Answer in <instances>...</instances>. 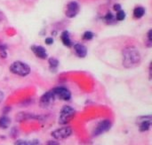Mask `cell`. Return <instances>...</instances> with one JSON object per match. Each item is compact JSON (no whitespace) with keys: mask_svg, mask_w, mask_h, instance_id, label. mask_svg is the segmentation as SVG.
Instances as JSON below:
<instances>
[{"mask_svg":"<svg viewBox=\"0 0 152 145\" xmlns=\"http://www.w3.org/2000/svg\"><path fill=\"white\" fill-rule=\"evenodd\" d=\"M123 66L126 68H134L140 65L142 56L140 51L133 46L126 47L123 50Z\"/></svg>","mask_w":152,"mask_h":145,"instance_id":"6da1fadb","label":"cell"},{"mask_svg":"<svg viewBox=\"0 0 152 145\" xmlns=\"http://www.w3.org/2000/svg\"><path fill=\"white\" fill-rule=\"evenodd\" d=\"M76 111L70 105H64L60 113L58 122L62 126H67L75 117Z\"/></svg>","mask_w":152,"mask_h":145,"instance_id":"7a4b0ae2","label":"cell"},{"mask_svg":"<svg viewBox=\"0 0 152 145\" xmlns=\"http://www.w3.org/2000/svg\"><path fill=\"white\" fill-rule=\"evenodd\" d=\"M10 71L18 76L25 77L30 74V66L22 61H14L10 66Z\"/></svg>","mask_w":152,"mask_h":145,"instance_id":"3957f363","label":"cell"},{"mask_svg":"<svg viewBox=\"0 0 152 145\" xmlns=\"http://www.w3.org/2000/svg\"><path fill=\"white\" fill-rule=\"evenodd\" d=\"M73 133L72 128L69 126H63L60 128H56L53 131L51 132V136L56 140H64L66 138H69Z\"/></svg>","mask_w":152,"mask_h":145,"instance_id":"277c9868","label":"cell"},{"mask_svg":"<svg viewBox=\"0 0 152 145\" xmlns=\"http://www.w3.org/2000/svg\"><path fill=\"white\" fill-rule=\"evenodd\" d=\"M52 93L55 99L69 101L71 99V92L65 87H56L52 89Z\"/></svg>","mask_w":152,"mask_h":145,"instance_id":"5b68a950","label":"cell"},{"mask_svg":"<svg viewBox=\"0 0 152 145\" xmlns=\"http://www.w3.org/2000/svg\"><path fill=\"white\" fill-rule=\"evenodd\" d=\"M112 127V122L109 120H104L100 121L94 128L93 132V136H99L106 132H108Z\"/></svg>","mask_w":152,"mask_h":145,"instance_id":"8992f818","label":"cell"},{"mask_svg":"<svg viewBox=\"0 0 152 145\" xmlns=\"http://www.w3.org/2000/svg\"><path fill=\"white\" fill-rule=\"evenodd\" d=\"M80 11V6L79 4L77 1H70L66 7V11H65V15L68 18H74L76 17L78 12Z\"/></svg>","mask_w":152,"mask_h":145,"instance_id":"52a82bcc","label":"cell"},{"mask_svg":"<svg viewBox=\"0 0 152 145\" xmlns=\"http://www.w3.org/2000/svg\"><path fill=\"white\" fill-rule=\"evenodd\" d=\"M54 100H55V98L52 93V90H49V91L45 92V94H43V96L40 97L39 104L42 107L46 108L49 105H51L54 102Z\"/></svg>","mask_w":152,"mask_h":145,"instance_id":"ba28073f","label":"cell"},{"mask_svg":"<svg viewBox=\"0 0 152 145\" xmlns=\"http://www.w3.org/2000/svg\"><path fill=\"white\" fill-rule=\"evenodd\" d=\"M31 50L33 51V53L35 54L36 57L41 58V59H45L48 57L47 51L45 50V48H44L43 46L40 45H32L30 47Z\"/></svg>","mask_w":152,"mask_h":145,"instance_id":"9c48e42d","label":"cell"},{"mask_svg":"<svg viewBox=\"0 0 152 145\" xmlns=\"http://www.w3.org/2000/svg\"><path fill=\"white\" fill-rule=\"evenodd\" d=\"M74 47V50H75V53L76 55L78 57V58H86V55H87V48L82 44V43H75L73 45Z\"/></svg>","mask_w":152,"mask_h":145,"instance_id":"30bf717a","label":"cell"},{"mask_svg":"<svg viewBox=\"0 0 152 145\" xmlns=\"http://www.w3.org/2000/svg\"><path fill=\"white\" fill-rule=\"evenodd\" d=\"M151 117L149 116L147 119L142 118V120L139 123V129L141 132L149 131L151 129Z\"/></svg>","mask_w":152,"mask_h":145,"instance_id":"8fae6325","label":"cell"},{"mask_svg":"<svg viewBox=\"0 0 152 145\" xmlns=\"http://www.w3.org/2000/svg\"><path fill=\"white\" fill-rule=\"evenodd\" d=\"M61 40L62 43L65 46H67L69 48L73 46V43H72V41H71L70 35H69V31H67V30L62 31V33L61 34Z\"/></svg>","mask_w":152,"mask_h":145,"instance_id":"7c38bea8","label":"cell"},{"mask_svg":"<svg viewBox=\"0 0 152 145\" xmlns=\"http://www.w3.org/2000/svg\"><path fill=\"white\" fill-rule=\"evenodd\" d=\"M145 8L142 7V6H136L134 9V12H133V14H134V17L135 19H141L144 16L145 14Z\"/></svg>","mask_w":152,"mask_h":145,"instance_id":"4fadbf2b","label":"cell"},{"mask_svg":"<svg viewBox=\"0 0 152 145\" xmlns=\"http://www.w3.org/2000/svg\"><path fill=\"white\" fill-rule=\"evenodd\" d=\"M10 124H11V119L8 116L3 115L0 117V128L6 129L10 127Z\"/></svg>","mask_w":152,"mask_h":145,"instance_id":"5bb4252c","label":"cell"},{"mask_svg":"<svg viewBox=\"0 0 152 145\" xmlns=\"http://www.w3.org/2000/svg\"><path fill=\"white\" fill-rule=\"evenodd\" d=\"M14 145H39L37 140H22L19 139L14 142Z\"/></svg>","mask_w":152,"mask_h":145,"instance_id":"9a60e30c","label":"cell"},{"mask_svg":"<svg viewBox=\"0 0 152 145\" xmlns=\"http://www.w3.org/2000/svg\"><path fill=\"white\" fill-rule=\"evenodd\" d=\"M104 21L107 23V24H114L116 21H117V19H116V17H115V15L112 13V12H107V14L104 16Z\"/></svg>","mask_w":152,"mask_h":145,"instance_id":"2e32d148","label":"cell"},{"mask_svg":"<svg viewBox=\"0 0 152 145\" xmlns=\"http://www.w3.org/2000/svg\"><path fill=\"white\" fill-rule=\"evenodd\" d=\"M48 64H49V66L52 70L57 69V67L59 66V60L55 58H50L48 59Z\"/></svg>","mask_w":152,"mask_h":145,"instance_id":"e0dca14e","label":"cell"},{"mask_svg":"<svg viewBox=\"0 0 152 145\" xmlns=\"http://www.w3.org/2000/svg\"><path fill=\"white\" fill-rule=\"evenodd\" d=\"M6 49H7V46L0 41V57L3 58H5L7 57Z\"/></svg>","mask_w":152,"mask_h":145,"instance_id":"ac0fdd59","label":"cell"},{"mask_svg":"<svg viewBox=\"0 0 152 145\" xmlns=\"http://www.w3.org/2000/svg\"><path fill=\"white\" fill-rule=\"evenodd\" d=\"M116 19L117 20H118V21H122V20H124L125 19H126V12L124 11V10H120V11H118V12H117V13H116Z\"/></svg>","mask_w":152,"mask_h":145,"instance_id":"d6986e66","label":"cell"},{"mask_svg":"<svg viewBox=\"0 0 152 145\" xmlns=\"http://www.w3.org/2000/svg\"><path fill=\"white\" fill-rule=\"evenodd\" d=\"M94 34L92 31H86V32L83 34L82 38H83V40H85V41H90V40H92V39L94 38Z\"/></svg>","mask_w":152,"mask_h":145,"instance_id":"ffe728a7","label":"cell"},{"mask_svg":"<svg viewBox=\"0 0 152 145\" xmlns=\"http://www.w3.org/2000/svg\"><path fill=\"white\" fill-rule=\"evenodd\" d=\"M151 35H152V29H150L149 31H148V33H147V39H148V46L149 47H151V43H152V37H151Z\"/></svg>","mask_w":152,"mask_h":145,"instance_id":"44dd1931","label":"cell"},{"mask_svg":"<svg viewBox=\"0 0 152 145\" xmlns=\"http://www.w3.org/2000/svg\"><path fill=\"white\" fill-rule=\"evenodd\" d=\"M53 37H47V38H45V44H47V45H51V44H53Z\"/></svg>","mask_w":152,"mask_h":145,"instance_id":"7402d4cb","label":"cell"},{"mask_svg":"<svg viewBox=\"0 0 152 145\" xmlns=\"http://www.w3.org/2000/svg\"><path fill=\"white\" fill-rule=\"evenodd\" d=\"M113 9H114L115 12H118V11L122 10V6H121L120 4H115L114 6H113Z\"/></svg>","mask_w":152,"mask_h":145,"instance_id":"603a6c76","label":"cell"},{"mask_svg":"<svg viewBox=\"0 0 152 145\" xmlns=\"http://www.w3.org/2000/svg\"><path fill=\"white\" fill-rule=\"evenodd\" d=\"M45 145H60V144L58 143V141L56 140H50L46 143Z\"/></svg>","mask_w":152,"mask_h":145,"instance_id":"cb8c5ba5","label":"cell"},{"mask_svg":"<svg viewBox=\"0 0 152 145\" xmlns=\"http://www.w3.org/2000/svg\"><path fill=\"white\" fill-rule=\"evenodd\" d=\"M4 19V13L0 11V22L3 21Z\"/></svg>","mask_w":152,"mask_h":145,"instance_id":"d4e9b609","label":"cell"},{"mask_svg":"<svg viewBox=\"0 0 152 145\" xmlns=\"http://www.w3.org/2000/svg\"><path fill=\"white\" fill-rule=\"evenodd\" d=\"M4 93L0 90V104H1V102L3 101V99H4Z\"/></svg>","mask_w":152,"mask_h":145,"instance_id":"484cf974","label":"cell"}]
</instances>
